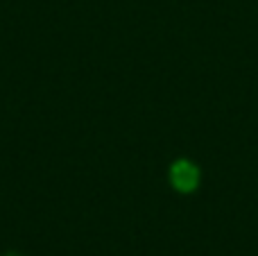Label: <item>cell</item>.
Wrapping results in <instances>:
<instances>
[{
  "label": "cell",
  "instance_id": "1",
  "mask_svg": "<svg viewBox=\"0 0 258 256\" xmlns=\"http://www.w3.org/2000/svg\"><path fill=\"white\" fill-rule=\"evenodd\" d=\"M200 179H202L200 168L192 161H188V159H179L170 168V181H172V186L179 193H192L200 186Z\"/></svg>",
  "mask_w": 258,
  "mask_h": 256
}]
</instances>
